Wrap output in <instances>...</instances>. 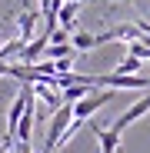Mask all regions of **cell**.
Here are the masks:
<instances>
[{"label":"cell","instance_id":"1","mask_svg":"<svg viewBox=\"0 0 150 153\" xmlns=\"http://www.w3.org/2000/svg\"><path fill=\"white\" fill-rule=\"evenodd\" d=\"M143 113H150V93H147V97H140V100H137V103H134V107H130L127 113H120V117H117V120L110 123V130L123 133V130H127L130 123H137V120H140Z\"/></svg>","mask_w":150,"mask_h":153},{"label":"cell","instance_id":"5","mask_svg":"<svg viewBox=\"0 0 150 153\" xmlns=\"http://www.w3.org/2000/svg\"><path fill=\"white\" fill-rule=\"evenodd\" d=\"M77 10H80V4H77V0H63V4H60V10H57V27L73 30V23H77Z\"/></svg>","mask_w":150,"mask_h":153},{"label":"cell","instance_id":"7","mask_svg":"<svg viewBox=\"0 0 150 153\" xmlns=\"http://www.w3.org/2000/svg\"><path fill=\"white\" fill-rule=\"evenodd\" d=\"M113 73H120V76H134V73H143V60L140 57H134V53H127L117 67H113Z\"/></svg>","mask_w":150,"mask_h":153},{"label":"cell","instance_id":"6","mask_svg":"<svg viewBox=\"0 0 150 153\" xmlns=\"http://www.w3.org/2000/svg\"><path fill=\"white\" fill-rule=\"evenodd\" d=\"M93 137L100 140V153H117V146H120V133L117 130H104V126H93Z\"/></svg>","mask_w":150,"mask_h":153},{"label":"cell","instance_id":"8","mask_svg":"<svg viewBox=\"0 0 150 153\" xmlns=\"http://www.w3.org/2000/svg\"><path fill=\"white\" fill-rule=\"evenodd\" d=\"M87 93H93V87H90V83H70V87H63V90H60L63 103H77V100H84Z\"/></svg>","mask_w":150,"mask_h":153},{"label":"cell","instance_id":"9","mask_svg":"<svg viewBox=\"0 0 150 153\" xmlns=\"http://www.w3.org/2000/svg\"><path fill=\"white\" fill-rule=\"evenodd\" d=\"M0 153H13V137H7L4 143H0Z\"/></svg>","mask_w":150,"mask_h":153},{"label":"cell","instance_id":"4","mask_svg":"<svg viewBox=\"0 0 150 153\" xmlns=\"http://www.w3.org/2000/svg\"><path fill=\"white\" fill-rule=\"evenodd\" d=\"M37 20H40V10H23L20 17H17V27H20V40L23 43H30L34 40V30H37Z\"/></svg>","mask_w":150,"mask_h":153},{"label":"cell","instance_id":"2","mask_svg":"<svg viewBox=\"0 0 150 153\" xmlns=\"http://www.w3.org/2000/svg\"><path fill=\"white\" fill-rule=\"evenodd\" d=\"M34 97L40 100V103H47L50 110H60L63 107V97L57 87H50V83H34Z\"/></svg>","mask_w":150,"mask_h":153},{"label":"cell","instance_id":"3","mask_svg":"<svg viewBox=\"0 0 150 153\" xmlns=\"http://www.w3.org/2000/svg\"><path fill=\"white\" fill-rule=\"evenodd\" d=\"M34 103H37V97L27 103V110H23V117H20V123H17V143H30V137H34Z\"/></svg>","mask_w":150,"mask_h":153},{"label":"cell","instance_id":"10","mask_svg":"<svg viewBox=\"0 0 150 153\" xmlns=\"http://www.w3.org/2000/svg\"><path fill=\"white\" fill-rule=\"evenodd\" d=\"M77 4H80V0H77Z\"/></svg>","mask_w":150,"mask_h":153}]
</instances>
